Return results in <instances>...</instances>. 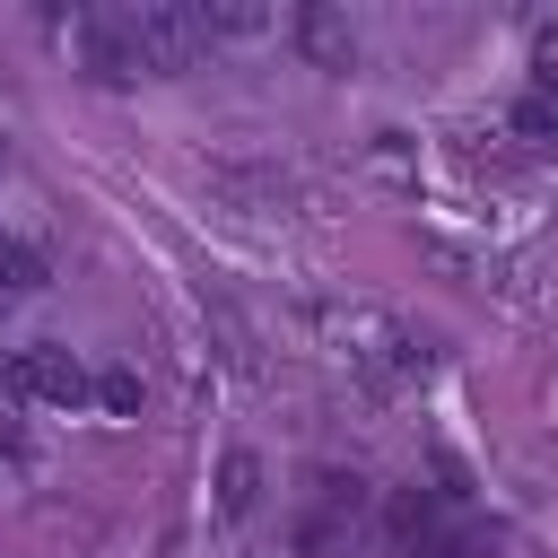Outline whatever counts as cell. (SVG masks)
I'll return each mask as SVG.
<instances>
[{
    "instance_id": "cell-10",
    "label": "cell",
    "mask_w": 558,
    "mask_h": 558,
    "mask_svg": "<svg viewBox=\"0 0 558 558\" xmlns=\"http://www.w3.org/2000/svg\"><path fill=\"white\" fill-rule=\"evenodd\" d=\"M140 401H148L140 366H105V375H96V410H113V418H140Z\"/></svg>"
},
{
    "instance_id": "cell-5",
    "label": "cell",
    "mask_w": 558,
    "mask_h": 558,
    "mask_svg": "<svg viewBox=\"0 0 558 558\" xmlns=\"http://www.w3.org/2000/svg\"><path fill=\"white\" fill-rule=\"evenodd\" d=\"M384 532H392V549H401V558H418V549L445 532V497H436V488H418V480H410V488H392Z\"/></svg>"
},
{
    "instance_id": "cell-1",
    "label": "cell",
    "mask_w": 558,
    "mask_h": 558,
    "mask_svg": "<svg viewBox=\"0 0 558 558\" xmlns=\"http://www.w3.org/2000/svg\"><path fill=\"white\" fill-rule=\"evenodd\" d=\"M105 17H113V44H122L131 70H192L209 52L201 17L174 9V0H131V9H105Z\"/></svg>"
},
{
    "instance_id": "cell-11",
    "label": "cell",
    "mask_w": 558,
    "mask_h": 558,
    "mask_svg": "<svg viewBox=\"0 0 558 558\" xmlns=\"http://www.w3.org/2000/svg\"><path fill=\"white\" fill-rule=\"evenodd\" d=\"M418 558H488V532H480V523H445Z\"/></svg>"
},
{
    "instance_id": "cell-8",
    "label": "cell",
    "mask_w": 558,
    "mask_h": 558,
    "mask_svg": "<svg viewBox=\"0 0 558 558\" xmlns=\"http://www.w3.org/2000/svg\"><path fill=\"white\" fill-rule=\"evenodd\" d=\"M253 506H262V453L235 445V453L218 462V514H253Z\"/></svg>"
},
{
    "instance_id": "cell-4",
    "label": "cell",
    "mask_w": 558,
    "mask_h": 558,
    "mask_svg": "<svg viewBox=\"0 0 558 558\" xmlns=\"http://www.w3.org/2000/svg\"><path fill=\"white\" fill-rule=\"evenodd\" d=\"M288 35H296V52H305L314 70H349V61H357V26H349L331 0H305V9L288 17Z\"/></svg>"
},
{
    "instance_id": "cell-3",
    "label": "cell",
    "mask_w": 558,
    "mask_h": 558,
    "mask_svg": "<svg viewBox=\"0 0 558 558\" xmlns=\"http://www.w3.org/2000/svg\"><path fill=\"white\" fill-rule=\"evenodd\" d=\"M0 392H26V401H52V410H78V401H96V375H87L61 340H35V349H9Z\"/></svg>"
},
{
    "instance_id": "cell-6",
    "label": "cell",
    "mask_w": 558,
    "mask_h": 558,
    "mask_svg": "<svg viewBox=\"0 0 558 558\" xmlns=\"http://www.w3.org/2000/svg\"><path fill=\"white\" fill-rule=\"evenodd\" d=\"M192 17H201L209 44H253V35L279 26V9H262V0H192Z\"/></svg>"
},
{
    "instance_id": "cell-7",
    "label": "cell",
    "mask_w": 558,
    "mask_h": 558,
    "mask_svg": "<svg viewBox=\"0 0 558 558\" xmlns=\"http://www.w3.org/2000/svg\"><path fill=\"white\" fill-rule=\"evenodd\" d=\"M506 131H514L532 157H558V96H549V87L514 96V105H506Z\"/></svg>"
},
{
    "instance_id": "cell-9",
    "label": "cell",
    "mask_w": 558,
    "mask_h": 558,
    "mask_svg": "<svg viewBox=\"0 0 558 558\" xmlns=\"http://www.w3.org/2000/svg\"><path fill=\"white\" fill-rule=\"evenodd\" d=\"M44 288V253H26V244H0V323L17 314V296H35Z\"/></svg>"
},
{
    "instance_id": "cell-12",
    "label": "cell",
    "mask_w": 558,
    "mask_h": 558,
    "mask_svg": "<svg viewBox=\"0 0 558 558\" xmlns=\"http://www.w3.org/2000/svg\"><path fill=\"white\" fill-rule=\"evenodd\" d=\"M549 96H558V87H549Z\"/></svg>"
},
{
    "instance_id": "cell-2",
    "label": "cell",
    "mask_w": 558,
    "mask_h": 558,
    "mask_svg": "<svg viewBox=\"0 0 558 558\" xmlns=\"http://www.w3.org/2000/svg\"><path fill=\"white\" fill-rule=\"evenodd\" d=\"M323 340H331L349 366H366V375H418V366H427V349H418L392 314H375V305H323Z\"/></svg>"
}]
</instances>
